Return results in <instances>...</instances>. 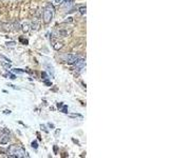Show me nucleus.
<instances>
[{
    "label": "nucleus",
    "mask_w": 169,
    "mask_h": 158,
    "mask_svg": "<svg viewBox=\"0 0 169 158\" xmlns=\"http://www.w3.org/2000/svg\"><path fill=\"white\" fill-rule=\"evenodd\" d=\"M9 153V157H14V158H24L29 157L28 152L20 146H11L7 150Z\"/></svg>",
    "instance_id": "obj_1"
},
{
    "label": "nucleus",
    "mask_w": 169,
    "mask_h": 158,
    "mask_svg": "<svg viewBox=\"0 0 169 158\" xmlns=\"http://www.w3.org/2000/svg\"><path fill=\"white\" fill-rule=\"evenodd\" d=\"M54 7H53V5L51 3L47 4V6L44 7L43 10V22L44 23H50L53 19V17H54Z\"/></svg>",
    "instance_id": "obj_2"
},
{
    "label": "nucleus",
    "mask_w": 169,
    "mask_h": 158,
    "mask_svg": "<svg viewBox=\"0 0 169 158\" xmlns=\"http://www.w3.org/2000/svg\"><path fill=\"white\" fill-rule=\"evenodd\" d=\"M10 141V132L6 129H3L0 132V144H6Z\"/></svg>",
    "instance_id": "obj_3"
},
{
    "label": "nucleus",
    "mask_w": 169,
    "mask_h": 158,
    "mask_svg": "<svg viewBox=\"0 0 169 158\" xmlns=\"http://www.w3.org/2000/svg\"><path fill=\"white\" fill-rule=\"evenodd\" d=\"M62 58L65 59V61L69 63V64H73L77 61L78 56L77 55H74V54H66L65 56H62Z\"/></svg>",
    "instance_id": "obj_4"
},
{
    "label": "nucleus",
    "mask_w": 169,
    "mask_h": 158,
    "mask_svg": "<svg viewBox=\"0 0 169 158\" xmlns=\"http://www.w3.org/2000/svg\"><path fill=\"white\" fill-rule=\"evenodd\" d=\"M74 64H75V68L77 71H81L83 70V68L86 67V60L84 59H77V61H76L75 63H74Z\"/></svg>",
    "instance_id": "obj_5"
},
{
    "label": "nucleus",
    "mask_w": 169,
    "mask_h": 158,
    "mask_svg": "<svg viewBox=\"0 0 169 158\" xmlns=\"http://www.w3.org/2000/svg\"><path fill=\"white\" fill-rule=\"evenodd\" d=\"M52 45H53V47H54L55 50H59V49H61V47L63 46V43H62V42L55 41L54 39L52 38Z\"/></svg>",
    "instance_id": "obj_6"
},
{
    "label": "nucleus",
    "mask_w": 169,
    "mask_h": 158,
    "mask_svg": "<svg viewBox=\"0 0 169 158\" xmlns=\"http://www.w3.org/2000/svg\"><path fill=\"white\" fill-rule=\"evenodd\" d=\"M63 4L66 5V6H71L73 3V0H63Z\"/></svg>",
    "instance_id": "obj_7"
},
{
    "label": "nucleus",
    "mask_w": 169,
    "mask_h": 158,
    "mask_svg": "<svg viewBox=\"0 0 169 158\" xmlns=\"http://www.w3.org/2000/svg\"><path fill=\"white\" fill-rule=\"evenodd\" d=\"M69 117H72V118H83V115H80V114H68Z\"/></svg>",
    "instance_id": "obj_8"
},
{
    "label": "nucleus",
    "mask_w": 169,
    "mask_h": 158,
    "mask_svg": "<svg viewBox=\"0 0 169 158\" xmlns=\"http://www.w3.org/2000/svg\"><path fill=\"white\" fill-rule=\"evenodd\" d=\"M12 71H13L14 73H17V74H23V73L25 72L24 70H21V68H13Z\"/></svg>",
    "instance_id": "obj_9"
},
{
    "label": "nucleus",
    "mask_w": 169,
    "mask_h": 158,
    "mask_svg": "<svg viewBox=\"0 0 169 158\" xmlns=\"http://www.w3.org/2000/svg\"><path fill=\"white\" fill-rule=\"evenodd\" d=\"M86 10H87L86 6H80V7H79V13H80L81 15L86 14Z\"/></svg>",
    "instance_id": "obj_10"
},
{
    "label": "nucleus",
    "mask_w": 169,
    "mask_h": 158,
    "mask_svg": "<svg viewBox=\"0 0 169 158\" xmlns=\"http://www.w3.org/2000/svg\"><path fill=\"white\" fill-rule=\"evenodd\" d=\"M31 146H32V147H33V149H38V142H37L36 140H34V141L31 143Z\"/></svg>",
    "instance_id": "obj_11"
},
{
    "label": "nucleus",
    "mask_w": 169,
    "mask_h": 158,
    "mask_svg": "<svg viewBox=\"0 0 169 158\" xmlns=\"http://www.w3.org/2000/svg\"><path fill=\"white\" fill-rule=\"evenodd\" d=\"M60 109H61V112H62V113H65V114H68V107H67V105H62Z\"/></svg>",
    "instance_id": "obj_12"
},
{
    "label": "nucleus",
    "mask_w": 169,
    "mask_h": 158,
    "mask_svg": "<svg viewBox=\"0 0 169 158\" xmlns=\"http://www.w3.org/2000/svg\"><path fill=\"white\" fill-rule=\"evenodd\" d=\"M41 77H42V79H49V75H48L46 72H42L41 73Z\"/></svg>",
    "instance_id": "obj_13"
},
{
    "label": "nucleus",
    "mask_w": 169,
    "mask_h": 158,
    "mask_svg": "<svg viewBox=\"0 0 169 158\" xmlns=\"http://www.w3.org/2000/svg\"><path fill=\"white\" fill-rule=\"evenodd\" d=\"M6 76H7V77H10L11 79H13V80H14V79H16V76L14 75V74H12V73H7Z\"/></svg>",
    "instance_id": "obj_14"
},
{
    "label": "nucleus",
    "mask_w": 169,
    "mask_h": 158,
    "mask_svg": "<svg viewBox=\"0 0 169 158\" xmlns=\"http://www.w3.org/2000/svg\"><path fill=\"white\" fill-rule=\"evenodd\" d=\"M1 64L3 65V67H4L5 68H11V63H9V62H7V63H4L3 61H2V62H1Z\"/></svg>",
    "instance_id": "obj_15"
},
{
    "label": "nucleus",
    "mask_w": 169,
    "mask_h": 158,
    "mask_svg": "<svg viewBox=\"0 0 169 158\" xmlns=\"http://www.w3.org/2000/svg\"><path fill=\"white\" fill-rule=\"evenodd\" d=\"M43 82L46 83L47 85H49V86H51V85H52V82H51V81H49L48 79H43Z\"/></svg>",
    "instance_id": "obj_16"
},
{
    "label": "nucleus",
    "mask_w": 169,
    "mask_h": 158,
    "mask_svg": "<svg viewBox=\"0 0 169 158\" xmlns=\"http://www.w3.org/2000/svg\"><path fill=\"white\" fill-rule=\"evenodd\" d=\"M40 128H41V130H43L44 132H46V133H49V130H48V129L46 128V125H44V124H41Z\"/></svg>",
    "instance_id": "obj_17"
},
{
    "label": "nucleus",
    "mask_w": 169,
    "mask_h": 158,
    "mask_svg": "<svg viewBox=\"0 0 169 158\" xmlns=\"http://www.w3.org/2000/svg\"><path fill=\"white\" fill-rule=\"evenodd\" d=\"M15 44H16L15 42H7V43H6V45H7V46H14Z\"/></svg>",
    "instance_id": "obj_18"
},
{
    "label": "nucleus",
    "mask_w": 169,
    "mask_h": 158,
    "mask_svg": "<svg viewBox=\"0 0 169 158\" xmlns=\"http://www.w3.org/2000/svg\"><path fill=\"white\" fill-rule=\"evenodd\" d=\"M62 1H63V0H54V2H55L56 4H60V3H62Z\"/></svg>",
    "instance_id": "obj_19"
},
{
    "label": "nucleus",
    "mask_w": 169,
    "mask_h": 158,
    "mask_svg": "<svg viewBox=\"0 0 169 158\" xmlns=\"http://www.w3.org/2000/svg\"><path fill=\"white\" fill-rule=\"evenodd\" d=\"M48 125H49V128H50V129H54V128H55L54 124H53V123H51V122L48 123Z\"/></svg>",
    "instance_id": "obj_20"
},
{
    "label": "nucleus",
    "mask_w": 169,
    "mask_h": 158,
    "mask_svg": "<svg viewBox=\"0 0 169 158\" xmlns=\"http://www.w3.org/2000/svg\"><path fill=\"white\" fill-rule=\"evenodd\" d=\"M28 28H29V25L24 24V25H23V31H28Z\"/></svg>",
    "instance_id": "obj_21"
},
{
    "label": "nucleus",
    "mask_w": 169,
    "mask_h": 158,
    "mask_svg": "<svg viewBox=\"0 0 169 158\" xmlns=\"http://www.w3.org/2000/svg\"><path fill=\"white\" fill-rule=\"evenodd\" d=\"M4 114H11V111H9V110L4 111Z\"/></svg>",
    "instance_id": "obj_22"
}]
</instances>
